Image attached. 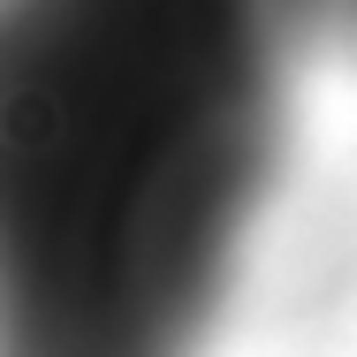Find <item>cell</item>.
Wrapping results in <instances>:
<instances>
[{
	"label": "cell",
	"instance_id": "obj_1",
	"mask_svg": "<svg viewBox=\"0 0 357 357\" xmlns=\"http://www.w3.org/2000/svg\"><path fill=\"white\" fill-rule=\"evenodd\" d=\"M296 46L289 0H0V357H206Z\"/></svg>",
	"mask_w": 357,
	"mask_h": 357
},
{
	"label": "cell",
	"instance_id": "obj_2",
	"mask_svg": "<svg viewBox=\"0 0 357 357\" xmlns=\"http://www.w3.org/2000/svg\"><path fill=\"white\" fill-rule=\"evenodd\" d=\"M289 8H296L304 38H327V46L357 54V0H289Z\"/></svg>",
	"mask_w": 357,
	"mask_h": 357
}]
</instances>
